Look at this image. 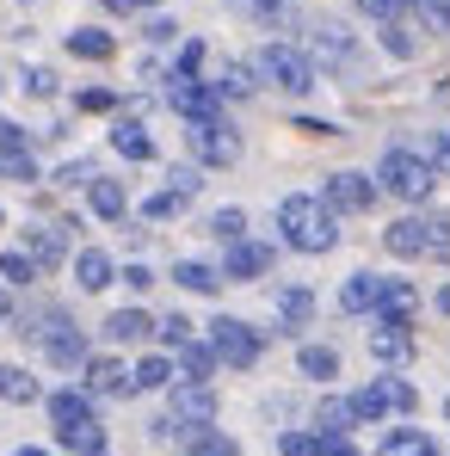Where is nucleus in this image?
<instances>
[{
  "label": "nucleus",
  "instance_id": "f257e3e1",
  "mask_svg": "<svg viewBox=\"0 0 450 456\" xmlns=\"http://www.w3.org/2000/svg\"><path fill=\"white\" fill-rule=\"evenodd\" d=\"M278 228H284V240H290L297 253H333V247H340V216H333L321 198H308V191H290V198L278 204Z\"/></svg>",
  "mask_w": 450,
  "mask_h": 456
},
{
  "label": "nucleus",
  "instance_id": "f03ea898",
  "mask_svg": "<svg viewBox=\"0 0 450 456\" xmlns=\"http://www.w3.org/2000/svg\"><path fill=\"white\" fill-rule=\"evenodd\" d=\"M382 247H389L395 259H445V253H450V216H445V210L401 216V223L382 234Z\"/></svg>",
  "mask_w": 450,
  "mask_h": 456
},
{
  "label": "nucleus",
  "instance_id": "7ed1b4c3",
  "mask_svg": "<svg viewBox=\"0 0 450 456\" xmlns=\"http://www.w3.org/2000/svg\"><path fill=\"white\" fill-rule=\"evenodd\" d=\"M432 185H438L432 160L413 154V149H389V154H382V167H376V191H389V198H401V204H426Z\"/></svg>",
  "mask_w": 450,
  "mask_h": 456
},
{
  "label": "nucleus",
  "instance_id": "20e7f679",
  "mask_svg": "<svg viewBox=\"0 0 450 456\" xmlns=\"http://www.w3.org/2000/svg\"><path fill=\"white\" fill-rule=\"evenodd\" d=\"M217 419V388L210 382H173V407L154 426V438H179V432H210Z\"/></svg>",
  "mask_w": 450,
  "mask_h": 456
},
{
  "label": "nucleus",
  "instance_id": "39448f33",
  "mask_svg": "<svg viewBox=\"0 0 450 456\" xmlns=\"http://www.w3.org/2000/svg\"><path fill=\"white\" fill-rule=\"evenodd\" d=\"M253 75L284 86V93H308L315 86V62H308V50H297V44H266L253 56Z\"/></svg>",
  "mask_w": 450,
  "mask_h": 456
},
{
  "label": "nucleus",
  "instance_id": "423d86ee",
  "mask_svg": "<svg viewBox=\"0 0 450 456\" xmlns=\"http://www.w3.org/2000/svg\"><path fill=\"white\" fill-rule=\"evenodd\" d=\"M210 352H217V364H228V370H253L259 364V333L247 321H234V314H217L210 321Z\"/></svg>",
  "mask_w": 450,
  "mask_h": 456
},
{
  "label": "nucleus",
  "instance_id": "0eeeda50",
  "mask_svg": "<svg viewBox=\"0 0 450 456\" xmlns=\"http://www.w3.org/2000/svg\"><path fill=\"white\" fill-rule=\"evenodd\" d=\"M31 333H37V346H44L50 364H62V370H80L86 364V333H80L69 314H44V327H31Z\"/></svg>",
  "mask_w": 450,
  "mask_h": 456
},
{
  "label": "nucleus",
  "instance_id": "6e6552de",
  "mask_svg": "<svg viewBox=\"0 0 450 456\" xmlns=\"http://www.w3.org/2000/svg\"><path fill=\"white\" fill-rule=\"evenodd\" d=\"M192 154L204 167H234L241 160V130L228 118H210V124H192Z\"/></svg>",
  "mask_w": 450,
  "mask_h": 456
},
{
  "label": "nucleus",
  "instance_id": "1a4fd4ad",
  "mask_svg": "<svg viewBox=\"0 0 450 456\" xmlns=\"http://www.w3.org/2000/svg\"><path fill=\"white\" fill-rule=\"evenodd\" d=\"M321 204H327L333 216H358V210H371V204H376V179L346 167V173L327 179V198H321Z\"/></svg>",
  "mask_w": 450,
  "mask_h": 456
},
{
  "label": "nucleus",
  "instance_id": "9d476101",
  "mask_svg": "<svg viewBox=\"0 0 450 456\" xmlns=\"http://www.w3.org/2000/svg\"><path fill=\"white\" fill-rule=\"evenodd\" d=\"M173 111L185 118V124H210V118H223V99H217V86H198V80H173Z\"/></svg>",
  "mask_w": 450,
  "mask_h": 456
},
{
  "label": "nucleus",
  "instance_id": "9b49d317",
  "mask_svg": "<svg viewBox=\"0 0 450 456\" xmlns=\"http://www.w3.org/2000/svg\"><path fill=\"white\" fill-rule=\"evenodd\" d=\"M272 272V247H259V240H228V259H223V278H234V284H253V278H266Z\"/></svg>",
  "mask_w": 450,
  "mask_h": 456
},
{
  "label": "nucleus",
  "instance_id": "f8f14e48",
  "mask_svg": "<svg viewBox=\"0 0 450 456\" xmlns=\"http://www.w3.org/2000/svg\"><path fill=\"white\" fill-rule=\"evenodd\" d=\"M371 358L376 364H407V358H413V321H376L371 327Z\"/></svg>",
  "mask_w": 450,
  "mask_h": 456
},
{
  "label": "nucleus",
  "instance_id": "ddd939ff",
  "mask_svg": "<svg viewBox=\"0 0 450 456\" xmlns=\"http://www.w3.org/2000/svg\"><path fill=\"white\" fill-rule=\"evenodd\" d=\"M308 50H315L308 62H327V69H346V62L358 56V44H352V37H346V25H333V19H327V25H315Z\"/></svg>",
  "mask_w": 450,
  "mask_h": 456
},
{
  "label": "nucleus",
  "instance_id": "4468645a",
  "mask_svg": "<svg viewBox=\"0 0 450 456\" xmlns=\"http://www.w3.org/2000/svg\"><path fill=\"white\" fill-rule=\"evenodd\" d=\"M25 259H31L37 272L62 265V259H69V234H62V228H31V234H25Z\"/></svg>",
  "mask_w": 450,
  "mask_h": 456
},
{
  "label": "nucleus",
  "instance_id": "2eb2a0df",
  "mask_svg": "<svg viewBox=\"0 0 450 456\" xmlns=\"http://www.w3.org/2000/svg\"><path fill=\"white\" fill-rule=\"evenodd\" d=\"M50 419H56V432L86 426V419H93V395H86V388H56V395H50Z\"/></svg>",
  "mask_w": 450,
  "mask_h": 456
},
{
  "label": "nucleus",
  "instance_id": "dca6fc26",
  "mask_svg": "<svg viewBox=\"0 0 450 456\" xmlns=\"http://www.w3.org/2000/svg\"><path fill=\"white\" fill-rule=\"evenodd\" d=\"M413 308H420V297H413V284H407V278H382L376 321H413Z\"/></svg>",
  "mask_w": 450,
  "mask_h": 456
},
{
  "label": "nucleus",
  "instance_id": "f3484780",
  "mask_svg": "<svg viewBox=\"0 0 450 456\" xmlns=\"http://www.w3.org/2000/svg\"><path fill=\"white\" fill-rule=\"evenodd\" d=\"M86 395H130V370L118 358H86Z\"/></svg>",
  "mask_w": 450,
  "mask_h": 456
},
{
  "label": "nucleus",
  "instance_id": "a211bd4d",
  "mask_svg": "<svg viewBox=\"0 0 450 456\" xmlns=\"http://www.w3.org/2000/svg\"><path fill=\"white\" fill-rule=\"evenodd\" d=\"M179 352V382H210V370H217V352H210V339H185V346H173Z\"/></svg>",
  "mask_w": 450,
  "mask_h": 456
},
{
  "label": "nucleus",
  "instance_id": "6ab92c4d",
  "mask_svg": "<svg viewBox=\"0 0 450 456\" xmlns=\"http://www.w3.org/2000/svg\"><path fill=\"white\" fill-rule=\"evenodd\" d=\"M376 297H382V278H376V272H352V278L340 284V308H346V314H364V308L376 314Z\"/></svg>",
  "mask_w": 450,
  "mask_h": 456
},
{
  "label": "nucleus",
  "instance_id": "aec40b11",
  "mask_svg": "<svg viewBox=\"0 0 450 456\" xmlns=\"http://www.w3.org/2000/svg\"><path fill=\"white\" fill-rule=\"evenodd\" d=\"M111 278H118L111 253H99V247H86V253H75V284H80V290H105Z\"/></svg>",
  "mask_w": 450,
  "mask_h": 456
},
{
  "label": "nucleus",
  "instance_id": "412c9836",
  "mask_svg": "<svg viewBox=\"0 0 450 456\" xmlns=\"http://www.w3.org/2000/svg\"><path fill=\"white\" fill-rule=\"evenodd\" d=\"M86 204H93V216H105V223H124V210H130V198H124L118 179H93V185H86Z\"/></svg>",
  "mask_w": 450,
  "mask_h": 456
},
{
  "label": "nucleus",
  "instance_id": "4be33fe9",
  "mask_svg": "<svg viewBox=\"0 0 450 456\" xmlns=\"http://www.w3.org/2000/svg\"><path fill=\"white\" fill-rule=\"evenodd\" d=\"M376 456H438V444H432L420 426H395V432L376 444Z\"/></svg>",
  "mask_w": 450,
  "mask_h": 456
},
{
  "label": "nucleus",
  "instance_id": "5701e85b",
  "mask_svg": "<svg viewBox=\"0 0 450 456\" xmlns=\"http://www.w3.org/2000/svg\"><path fill=\"white\" fill-rule=\"evenodd\" d=\"M111 149L124 154V160H154V136L136 124V118H124V124L111 130Z\"/></svg>",
  "mask_w": 450,
  "mask_h": 456
},
{
  "label": "nucleus",
  "instance_id": "b1692460",
  "mask_svg": "<svg viewBox=\"0 0 450 456\" xmlns=\"http://www.w3.org/2000/svg\"><path fill=\"white\" fill-rule=\"evenodd\" d=\"M173 382H179L173 358H160V352H154V358H143V364L130 370V395H143V388H173Z\"/></svg>",
  "mask_w": 450,
  "mask_h": 456
},
{
  "label": "nucleus",
  "instance_id": "393cba45",
  "mask_svg": "<svg viewBox=\"0 0 450 456\" xmlns=\"http://www.w3.org/2000/svg\"><path fill=\"white\" fill-rule=\"evenodd\" d=\"M105 333H111L118 346H136V339H149V333H154V321L143 314V308H118V314L105 321Z\"/></svg>",
  "mask_w": 450,
  "mask_h": 456
},
{
  "label": "nucleus",
  "instance_id": "a878e982",
  "mask_svg": "<svg viewBox=\"0 0 450 456\" xmlns=\"http://www.w3.org/2000/svg\"><path fill=\"white\" fill-rule=\"evenodd\" d=\"M69 50H75L80 62H105L118 44H111V31H93V25H80V31H69Z\"/></svg>",
  "mask_w": 450,
  "mask_h": 456
},
{
  "label": "nucleus",
  "instance_id": "bb28decb",
  "mask_svg": "<svg viewBox=\"0 0 450 456\" xmlns=\"http://www.w3.org/2000/svg\"><path fill=\"white\" fill-rule=\"evenodd\" d=\"M376 395H382L389 413H413V407H420V388L407 377H376Z\"/></svg>",
  "mask_w": 450,
  "mask_h": 456
},
{
  "label": "nucleus",
  "instance_id": "cd10ccee",
  "mask_svg": "<svg viewBox=\"0 0 450 456\" xmlns=\"http://www.w3.org/2000/svg\"><path fill=\"white\" fill-rule=\"evenodd\" d=\"M0 401H12V407H31V401H37V377H25L19 364H0Z\"/></svg>",
  "mask_w": 450,
  "mask_h": 456
},
{
  "label": "nucleus",
  "instance_id": "c85d7f7f",
  "mask_svg": "<svg viewBox=\"0 0 450 456\" xmlns=\"http://www.w3.org/2000/svg\"><path fill=\"white\" fill-rule=\"evenodd\" d=\"M62 444L75 456H105V432H99V419H86V426H69V432H56Z\"/></svg>",
  "mask_w": 450,
  "mask_h": 456
},
{
  "label": "nucleus",
  "instance_id": "c756f323",
  "mask_svg": "<svg viewBox=\"0 0 450 456\" xmlns=\"http://www.w3.org/2000/svg\"><path fill=\"white\" fill-rule=\"evenodd\" d=\"M302 377H315V382H327V377H340V352L333 346H302Z\"/></svg>",
  "mask_w": 450,
  "mask_h": 456
},
{
  "label": "nucleus",
  "instance_id": "7c9ffc66",
  "mask_svg": "<svg viewBox=\"0 0 450 456\" xmlns=\"http://www.w3.org/2000/svg\"><path fill=\"white\" fill-rule=\"evenodd\" d=\"M173 284H185V290H198V297H210V290H217L223 278H217L210 265H198V259H179V265H173Z\"/></svg>",
  "mask_w": 450,
  "mask_h": 456
},
{
  "label": "nucleus",
  "instance_id": "2f4dec72",
  "mask_svg": "<svg viewBox=\"0 0 450 456\" xmlns=\"http://www.w3.org/2000/svg\"><path fill=\"white\" fill-rule=\"evenodd\" d=\"M308 314H315V297H308V290H284V297H278V321H284L290 333L308 327Z\"/></svg>",
  "mask_w": 450,
  "mask_h": 456
},
{
  "label": "nucleus",
  "instance_id": "473e14b6",
  "mask_svg": "<svg viewBox=\"0 0 450 456\" xmlns=\"http://www.w3.org/2000/svg\"><path fill=\"white\" fill-rule=\"evenodd\" d=\"M247 93H253V69L247 62H228L223 80H217V99H247Z\"/></svg>",
  "mask_w": 450,
  "mask_h": 456
},
{
  "label": "nucleus",
  "instance_id": "72a5a7b5",
  "mask_svg": "<svg viewBox=\"0 0 450 456\" xmlns=\"http://www.w3.org/2000/svg\"><path fill=\"white\" fill-rule=\"evenodd\" d=\"M185 456H241V444H234L228 432H198V438H192V451H185Z\"/></svg>",
  "mask_w": 450,
  "mask_h": 456
},
{
  "label": "nucleus",
  "instance_id": "f704fd0d",
  "mask_svg": "<svg viewBox=\"0 0 450 456\" xmlns=\"http://www.w3.org/2000/svg\"><path fill=\"white\" fill-rule=\"evenodd\" d=\"M346 407H352V419H364V426L389 413V407H382V395H376V382H371V388H358V395H346Z\"/></svg>",
  "mask_w": 450,
  "mask_h": 456
},
{
  "label": "nucleus",
  "instance_id": "c9c22d12",
  "mask_svg": "<svg viewBox=\"0 0 450 456\" xmlns=\"http://www.w3.org/2000/svg\"><path fill=\"white\" fill-rule=\"evenodd\" d=\"M179 210H185V198H179V191H154L149 204H143V216H149V223H167V216H179Z\"/></svg>",
  "mask_w": 450,
  "mask_h": 456
},
{
  "label": "nucleus",
  "instance_id": "e433bc0d",
  "mask_svg": "<svg viewBox=\"0 0 450 456\" xmlns=\"http://www.w3.org/2000/svg\"><path fill=\"white\" fill-rule=\"evenodd\" d=\"M0 278H6V284H31V278H37V265H31L25 253H0Z\"/></svg>",
  "mask_w": 450,
  "mask_h": 456
},
{
  "label": "nucleus",
  "instance_id": "4c0bfd02",
  "mask_svg": "<svg viewBox=\"0 0 450 456\" xmlns=\"http://www.w3.org/2000/svg\"><path fill=\"white\" fill-rule=\"evenodd\" d=\"M210 234H217V240H241V234H247V216H241V210H217V216H210Z\"/></svg>",
  "mask_w": 450,
  "mask_h": 456
},
{
  "label": "nucleus",
  "instance_id": "58836bf2",
  "mask_svg": "<svg viewBox=\"0 0 450 456\" xmlns=\"http://www.w3.org/2000/svg\"><path fill=\"white\" fill-rule=\"evenodd\" d=\"M0 179H19V185H25V179H37L31 154H25V149H19V154H0Z\"/></svg>",
  "mask_w": 450,
  "mask_h": 456
},
{
  "label": "nucleus",
  "instance_id": "ea45409f",
  "mask_svg": "<svg viewBox=\"0 0 450 456\" xmlns=\"http://www.w3.org/2000/svg\"><path fill=\"white\" fill-rule=\"evenodd\" d=\"M278 451H284V456H321V438H315V432H284Z\"/></svg>",
  "mask_w": 450,
  "mask_h": 456
},
{
  "label": "nucleus",
  "instance_id": "a19ab883",
  "mask_svg": "<svg viewBox=\"0 0 450 456\" xmlns=\"http://www.w3.org/2000/svg\"><path fill=\"white\" fill-rule=\"evenodd\" d=\"M413 12H420L432 31H450V0H413Z\"/></svg>",
  "mask_w": 450,
  "mask_h": 456
},
{
  "label": "nucleus",
  "instance_id": "79ce46f5",
  "mask_svg": "<svg viewBox=\"0 0 450 456\" xmlns=\"http://www.w3.org/2000/svg\"><path fill=\"white\" fill-rule=\"evenodd\" d=\"M382 44H389V56H413V37H407V25H401V19H389V25H382Z\"/></svg>",
  "mask_w": 450,
  "mask_h": 456
},
{
  "label": "nucleus",
  "instance_id": "37998d69",
  "mask_svg": "<svg viewBox=\"0 0 450 456\" xmlns=\"http://www.w3.org/2000/svg\"><path fill=\"white\" fill-rule=\"evenodd\" d=\"M154 333H160L167 346H185V339H192V321H185V314H167V321H160Z\"/></svg>",
  "mask_w": 450,
  "mask_h": 456
},
{
  "label": "nucleus",
  "instance_id": "c03bdc74",
  "mask_svg": "<svg viewBox=\"0 0 450 456\" xmlns=\"http://www.w3.org/2000/svg\"><path fill=\"white\" fill-rule=\"evenodd\" d=\"M198 69H204V44H185V50H179V69H173V80H192Z\"/></svg>",
  "mask_w": 450,
  "mask_h": 456
},
{
  "label": "nucleus",
  "instance_id": "a18cd8bd",
  "mask_svg": "<svg viewBox=\"0 0 450 456\" xmlns=\"http://www.w3.org/2000/svg\"><path fill=\"white\" fill-rule=\"evenodd\" d=\"M358 12H371V19L389 25V19H401V0H358Z\"/></svg>",
  "mask_w": 450,
  "mask_h": 456
},
{
  "label": "nucleus",
  "instance_id": "49530a36",
  "mask_svg": "<svg viewBox=\"0 0 450 456\" xmlns=\"http://www.w3.org/2000/svg\"><path fill=\"white\" fill-rule=\"evenodd\" d=\"M25 149V130H19V124H6V118H0V154H19Z\"/></svg>",
  "mask_w": 450,
  "mask_h": 456
},
{
  "label": "nucleus",
  "instance_id": "de8ad7c7",
  "mask_svg": "<svg viewBox=\"0 0 450 456\" xmlns=\"http://www.w3.org/2000/svg\"><path fill=\"white\" fill-rule=\"evenodd\" d=\"M25 86H31L37 99H50V93H56V75H50V69H31V75H25Z\"/></svg>",
  "mask_w": 450,
  "mask_h": 456
},
{
  "label": "nucleus",
  "instance_id": "09e8293b",
  "mask_svg": "<svg viewBox=\"0 0 450 456\" xmlns=\"http://www.w3.org/2000/svg\"><path fill=\"white\" fill-rule=\"evenodd\" d=\"M173 191L192 198V191H198V173H192V167H173Z\"/></svg>",
  "mask_w": 450,
  "mask_h": 456
},
{
  "label": "nucleus",
  "instance_id": "8fccbe9b",
  "mask_svg": "<svg viewBox=\"0 0 450 456\" xmlns=\"http://www.w3.org/2000/svg\"><path fill=\"white\" fill-rule=\"evenodd\" d=\"M297 130H302V136H340V130H333V124H321V118H297Z\"/></svg>",
  "mask_w": 450,
  "mask_h": 456
},
{
  "label": "nucleus",
  "instance_id": "3c124183",
  "mask_svg": "<svg viewBox=\"0 0 450 456\" xmlns=\"http://www.w3.org/2000/svg\"><path fill=\"white\" fill-rule=\"evenodd\" d=\"M124 284H130V290H149L154 272H149V265H130V272H124Z\"/></svg>",
  "mask_w": 450,
  "mask_h": 456
},
{
  "label": "nucleus",
  "instance_id": "603ef678",
  "mask_svg": "<svg viewBox=\"0 0 450 456\" xmlns=\"http://www.w3.org/2000/svg\"><path fill=\"white\" fill-rule=\"evenodd\" d=\"M173 31H179V25H173V19H154V25H149V44H167V37H173Z\"/></svg>",
  "mask_w": 450,
  "mask_h": 456
},
{
  "label": "nucleus",
  "instance_id": "864d4df0",
  "mask_svg": "<svg viewBox=\"0 0 450 456\" xmlns=\"http://www.w3.org/2000/svg\"><path fill=\"white\" fill-rule=\"evenodd\" d=\"M321 456H358V451H352L346 438H321Z\"/></svg>",
  "mask_w": 450,
  "mask_h": 456
},
{
  "label": "nucleus",
  "instance_id": "5fc2aeb1",
  "mask_svg": "<svg viewBox=\"0 0 450 456\" xmlns=\"http://www.w3.org/2000/svg\"><path fill=\"white\" fill-rule=\"evenodd\" d=\"M247 6H259V12H284V0H247Z\"/></svg>",
  "mask_w": 450,
  "mask_h": 456
},
{
  "label": "nucleus",
  "instance_id": "6e6d98bb",
  "mask_svg": "<svg viewBox=\"0 0 450 456\" xmlns=\"http://www.w3.org/2000/svg\"><path fill=\"white\" fill-rule=\"evenodd\" d=\"M118 12H136V6H154V0H111Z\"/></svg>",
  "mask_w": 450,
  "mask_h": 456
},
{
  "label": "nucleus",
  "instance_id": "4d7b16f0",
  "mask_svg": "<svg viewBox=\"0 0 450 456\" xmlns=\"http://www.w3.org/2000/svg\"><path fill=\"white\" fill-rule=\"evenodd\" d=\"M438 160H445V167H450V130H445V136H438Z\"/></svg>",
  "mask_w": 450,
  "mask_h": 456
},
{
  "label": "nucleus",
  "instance_id": "13d9d810",
  "mask_svg": "<svg viewBox=\"0 0 450 456\" xmlns=\"http://www.w3.org/2000/svg\"><path fill=\"white\" fill-rule=\"evenodd\" d=\"M438 308H445V314H450V284H445V290H438Z\"/></svg>",
  "mask_w": 450,
  "mask_h": 456
},
{
  "label": "nucleus",
  "instance_id": "bf43d9fd",
  "mask_svg": "<svg viewBox=\"0 0 450 456\" xmlns=\"http://www.w3.org/2000/svg\"><path fill=\"white\" fill-rule=\"evenodd\" d=\"M12 456H50V451H12Z\"/></svg>",
  "mask_w": 450,
  "mask_h": 456
},
{
  "label": "nucleus",
  "instance_id": "052dcab7",
  "mask_svg": "<svg viewBox=\"0 0 450 456\" xmlns=\"http://www.w3.org/2000/svg\"><path fill=\"white\" fill-rule=\"evenodd\" d=\"M0 321H6V297H0Z\"/></svg>",
  "mask_w": 450,
  "mask_h": 456
},
{
  "label": "nucleus",
  "instance_id": "680f3d73",
  "mask_svg": "<svg viewBox=\"0 0 450 456\" xmlns=\"http://www.w3.org/2000/svg\"><path fill=\"white\" fill-rule=\"evenodd\" d=\"M445 419H450V401H445Z\"/></svg>",
  "mask_w": 450,
  "mask_h": 456
}]
</instances>
